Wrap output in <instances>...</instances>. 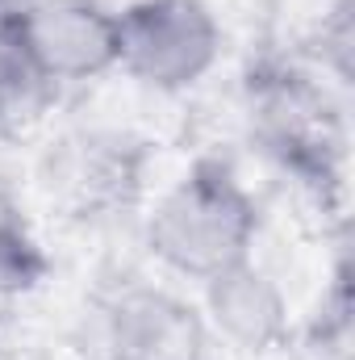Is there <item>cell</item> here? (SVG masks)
Masks as SVG:
<instances>
[{
	"mask_svg": "<svg viewBox=\"0 0 355 360\" xmlns=\"http://www.w3.org/2000/svg\"><path fill=\"white\" fill-rule=\"evenodd\" d=\"M63 147H72L67 155H63V180H67V188L80 197V201H88V205H105V201H117L121 197V184H130L134 172H130V164H126V147L117 143V139H80V143H63Z\"/></svg>",
	"mask_w": 355,
	"mask_h": 360,
	"instance_id": "cell-8",
	"label": "cell"
},
{
	"mask_svg": "<svg viewBox=\"0 0 355 360\" xmlns=\"http://www.w3.org/2000/svg\"><path fill=\"white\" fill-rule=\"evenodd\" d=\"M205 289V323L243 352H276L288 340V297L255 260L217 272Z\"/></svg>",
	"mask_w": 355,
	"mask_h": 360,
	"instance_id": "cell-6",
	"label": "cell"
},
{
	"mask_svg": "<svg viewBox=\"0 0 355 360\" xmlns=\"http://www.w3.org/2000/svg\"><path fill=\"white\" fill-rule=\"evenodd\" d=\"M105 360H126V356H105Z\"/></svg>",
	"mask_w": 355,
	"mask_h": 360,
	"instance_id": "cell-10",
	"label": "cell"
},
{
	"mask_svg": "<svg viewBox=\"0 0 355 360\" xmlns=\"http://www.w3.org/2000/svg\"><path fill=\"white\" fill-rule=\"evenodd\" d=\"M34 0H0V25H8V21H17L25 8H29Z\"/></svg>",
	"mask_w": 355,
	"mask_h": 360,
	"instance_id": "cell-9",
	"label": "cell"
},
{
	"mask_svg": "<svg viewBox=\"0 0 355 360\" xmlns=\"http://www.w3.org/2000/svg\"><path fill=\"white\" fill-rule=\"evenodd\" d=\"M109 356L126 360H205V314L168 289L134 285L109 306Z\"/></svg>",
	"mask_w": 355,
	"mask_h": 360,
	"instance_id": "cell-5",
	"label": "cell"
},
{
	"mask_svg": "<svg viewBox=\"0 0 355 360\" xmlns=\"http://www.w3.org/2000/svg\"><path fill=\"white\" fill-rule=\"evenodd\" d=\"M251 117L272 151L288 172L305 176L309 184H326L335 176L339 160V134L326 96L293 68H272L251 76Z\"/></svg>",
	"mask_w": 355,
	"mask_h": 360,
	"instance_id": "cell-4",
	"label": "cell"
},
{
	"mask_svg": "<svg viewBox=\"0 0 355 360\" xmlns=\"http://www.w3.org/2000/svg\"><path fill=\"white\" fill-rule=\"evenodd\" d=\"M55 92L59 89L46 84V76L29 63L13 30L0 25V143L29 130L55 101Z\"/></svg>",
	"mask_w": 355,
	"mask_h": 360,
	"instance_id": "cell-7",
	"label": "cell"
},
{
	"mask_svg": "<svg viewBox=\"0 0 355 360\" xmlns=\"http://www.w3.org/2000/svg\"><path fill=\"white\" fill-rule=\"evenodd\" d=\"M255 239L260 205L222 160H196L147 218L151 256L168 272L196 285L251 260Z\"/></svg>",
	"mask_w": 355,
	"mask_h": 360,
	"instance_id": "cell-1",
	"label": "cell"
},
{
	"mask_svg": "<svg viewBox=\"0 0 355 360\" xmlns=\"http://www.w3.org/2000/svg\"><path fill=\"white\" fill-rule=\"evenodd\" d=\"M117 72L155 92L196 89L222 59V21L205 0H134L117 13Z\"/></svg>",
	"mask_w": 355,
	"mask_h": 360,
	"instance_id": "cell-2",
	"label": "cell"
},
{
	"mask_svg": "<svg viewBox=\"0 0 355 360\" xmlns=\"http://www.w3.org/2000/svg\"><path fill=\"white\" fill-rule=\"evenodd\" d=\"M8 30L55 89L117 72V13L100 0H34Z\"/></svg>",
	"mask_w": 355,
	"mask_h": 360,
	"instance_id": "cell-3",
	"label": "cell"
}]
</instances>
